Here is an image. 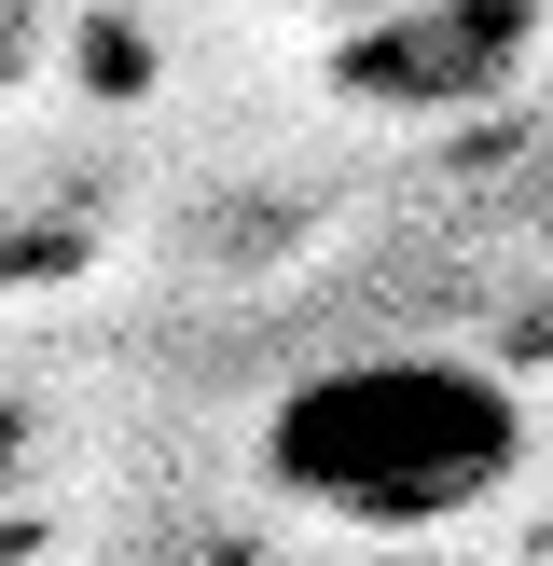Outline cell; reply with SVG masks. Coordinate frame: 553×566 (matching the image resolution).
<instances>
[{
    "label": "cell",
    "instance_id": "6da1fadb",
    "mask_svg": "<svg viewBox=\"0 0 553 566\" xmlns=\"http://www.w3.org/2000/svg\"><path fill=\"white\" fill-rule=\"evenodd\" d=\"M512 470H525V401L484 359H442V346L319 359L263 415V484L291 512L374 525V539L484 512V497H512Z\"/></svg>",
    "mask_w": 553,
    "mask_h": 566
},
{
    "label": "cell",
    "instance_id": "7a4b0ae2",
    "mask_svg": "<svg viewBox=\"0 0 553 566\" xmlns=\"http://www.w3.org/2000/svg\"><path fill=\"white\" fill-rule=\"evenodd\" d=\"M540 55V0H387L332 42V83L359 111H484Z\"/></svg>",
    "mask_w": 553,
    "mask_h": 566
},
{
    "label": "cell",
    "instance_id": "3957f363",
    "mask_svg": "<svg viewBox=\"0 0 553 566\" xmlns=\"http://www.w3.org/2000/svg\"><path fill=\"white\" fill-rule=\"evenodd\" d=\"M70 263V235H14V221H0V291H14V276H55Z\"/></svg>",
    "mask_w": 553,
    "mask_h": 566
},
{
    "label": "cell",
    "instance_id": "277c9868",
    "mask_svg": "<svg viewBox=\"0 0 553 566\" xmlns=\"http://www.w3.org/2000/svg\"><path fill=\"white\" fill-rule=\"evenodd\" d=\"M14 470H28V415L0 401V484H14Z\"/></svg>",
    "mask_w": 553,
    "mask_h": 566
},
{
    "label": "cell",
    "instance_id": "5b68a950",
    "mask_svg": "<svg viewBox=\"0 0 553 566\" xmlns=\"http://www.w3.org/2000/svg\"><path fill=\"white\" fill-rule=\"evenodd\" d=\"M359 14H387V0H359Z\"/></svg>",
    "mask_w": 553,
    "mask_h": 566
},
{
    "label": "cell",
    "instance_id": "8992f818",
    "mask_svg": "<svg viewBox=\"0 0 553 566\" xmlns=\"http://www.w3.org/2000/svg\"><path fill=\"white\" fill-rule=\"evenodd\" d=\"M374 566H401V553H374Z\"/></svg>",
    "mask_w": 553,
    "mask_h": 566
}]
</instances>
